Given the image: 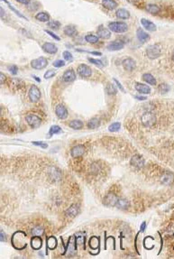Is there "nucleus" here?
I'll return each instance as SVG.
<instances>
[{"mask_svg": "<svg viewBox=\"0 0 174 259\" xmlns=\"http://www.w3.org/2000/svg\"><path fill=\"white\" fill-rule=\"evenodd\" d=\"M2 1H5V2H6V3H7V5H8V7H9V8L11 9V10H12V11H13L14 13H16V15L18 16L19 17H22V18H25V19H26V17H25V16H23V15H22V14H21V13H20L19 11H17L16 9L14 8V7H12V6L10 5L9 3L7 2V1H6V0H2Z\"/></svg>", "mask_w": 174, "mask_h": 259, "instance_id": "40", "label": "nucleus"}, {"mask_svg": "<svg viewBox=\"0 0 174 259\" xmlns=\"http://www.w3.org/2000/svg\"><path fill=\"white\" fill-rule=\"evenodd\" d=\"M161 181H162V182H163V184H165V185H170V184H172V183L173 182V174H172V173H169V172H168V173H164V174L162 176Z\"/></svg>", "mask_w": 174, "mask_h": 259, "instance_id": "22", "label": "nucleus"}, {"mask_svg": "<svg viewBox=\"0 0 174 259\" xmlns=\"http://www.w3.org/2000/svg\"><path fill=\"white\" fill-rule=\"evenodd\" d=\"M0 238H1V240L4 241L5 240V234L3 231H1V234H0Z\"/></svg>", "mask_w": 174, "mask_h": 259, "instance_id": "54", "label": "nucleus"}, {"mask_svg": "<svg viewBox=\"0 0 174 259\" xmlns=\"http://www.w3.org/2000/svg\"><path fill=\"white\" fill-rule=\"evenodd\" d=\"M100 125V120L98 117H93L89 122H88V127L90 129H95L98 127Z\"/></svg>", "mask_w": 174, "mask_h": 259, "instance_id": "29", "label": "nucleus"}, {"mask_svg": "<svg viewBox=\"0 0 174 259\" xmlns=\"http://www.w3.org/2000/svg\"><path fill=\"white\" fill-rule=\"evenodd\" d=\"M135 66H136L135 61L132 58H126L123 61V67L127 72H132L135 68Z\"/></svg>", "mask_w": 174, "mask_h": 259, "instance_id": "11", "label": "nucleus"}, {"mask_svg": "<svg viewBox=\"0 0 174 259\" xmlns=\"http://www.w3.org/2000/svg\"><path fill=\"white\" fill-rule=\"evenodd\" d=\"M136 35H137V39L141 42V43H146L147 41L150 39V35L147 34L146 32H144L142 28H138L136 31Z\"/></svg>", "mask_w": 174, "mask_h": 259, "instance_id": "15", "label": "nucleus"}, {"mask_svg": "<svg viewBox=\"0 0 174 259\" xmlns=\"http://www.w3.org/2000/svg\"><path fill=\"white\" fill-rule=\"evenodd\" d=\"M6 81H7L6 75L4 73H1V75H0V82H1V84H4L6 82Z\"/></svg>", "mask_w": 174, "mask_h": 259, "instance_id": "49", "label": "nucleus"}, {"mask_svg": "<svg viewBox=\"0 0 174 259\" xmlns=\"http://www.w3.org/2000/svg\"><path fill=\"white\" fill-rule=\"evenodd\" d=\"M62 56H63V58H64L66 61H70V60L72 59V54H71L70 52H68V51H65L64 53L62 54Z\"/></svg>", "mask_w": 174, "mask_h": 259, "instance_id": "43", "label": "nucleus"}, {"mask_svg": "<svg viewBox=\"0 0 174 259\" xmlns=\"http://www.w3.org/2000/svg\"><path fill=\"white\" fill-rule=\"evenodd\" d=\"M62 79L65 82H71V81H73L75 79H76V74L72 69H69L67 70L66 72L63 73V76H62Z\"/></svg>", "mask_w": 174, "mask_h": 259, "instance_id": "16", "label": "nucleus"}, {"mask_svg": "<svg viewBox=\"0 0 174 259\" xmlns=\"http://www.w3.org/2000/svg\"><path fill=\"white\" fill-rule=\"evenodd\" d=\"M116 15H117V17L120 18V19H123V20L128 19V18L130 17V13H129V11H127L126 9L125 8H119L118 10H117Z\"/></svg>", "mask_w": 174, "mask_h": 259, "instance_id": "24", "label": "nucleus"}, {"mask_svg": "<svg viewBox=\"0 0 174 259\" xmlns=\"http://www.w3.org/2000/svg\"><path fill=\"white\" fill-rule=\"evenodd\" d=\"M64 65V61H62V60H57V61H55L54 63H53V66L56 67V68H61V67H63Z\"/></svg>", "mask_w": 174, "mask_h": 259, "instance_id": "42", "label": "nucleus"}, {"mask_svg": "<svg viewBox=\"0 0 174 259\" xmlns=\"http://www.w3.org/2000/svg\"><path fill=\"white\" fill-rule=\"evenodd\" d=\"M42 245H43V241H42V239L39 238V236H34V237L32 238V240H31V246H32V247H33L34 249H39V248H41Z\"/></svg>", "mask_w": 174, "mask_h": 259, "instance_id": "25", "label": "nucleus"}, {"mask_svg": "<svg viewBox=\"0 0 174 259\" xmlns=\"http://www.w3.org/2000/svg\"><path fill=\"white\" fill-rule=\"evenodd\" d=\"M89 54H93V55H97V56H101L100 53H98V52H89Z\"/></svg>", "mask_w": 174, "mask_h": 259, "instance_id": "53", "label": "nucleus"}, {"mask_svg": "<svg viewBox=\"0 0 174 259\" xmlns=\"http://www.w3.org/2000/svg\"><path fill=\"white\" fill-rule=\"evenodd\" d=\"M102 6L108 10H113L117 8V3L115 0H102Z\"/></svg>", "mask_w": 174, "mask_h": 259, "instance_id": "21", "label": "nucleus"}, {"mask_svg": "<svg viewBox=\"0 0 174 259\" xmlns=\"http://www.w3.org/2000/svg\"><path fill=\"white\" fill-rule=\"evenodd\" d=\"M120 127H121L120 123L117 122V123H113V124H111V125H109V127H108V130H109L110 132H117V131H118V130H119Z\"/></svg>", "mask_w": 174, "mask_h": 259, "instance_id": "37", "label": "nucleus"}, {"mask_svg": "<svg viewBox=\"0 0 174 259\" xmlns=\"http://www.w3.org/2000/svg\"><path fill=\"white\" fill-rule=\"evenodd\" d=\"M108 29L114 33L122 34L128 30V26L124 22H111L108 24Z\"/></svg>", "mask_w": 174, "mask_h": 259, "instance_id": "1", "label": "nucleus"}, {"mask_svg": "<svg viewBox=\"0 0 174 259\" xmlns=\"http://www.w3.org/2000/svg\"><path fill=\"white\" fill-rule=\"evenodd\" d=\"M143 80L146 81L147 83L151 84V85H155L156 84L155 78H154L152 74H150V73H145V74H144V75H143Z\"/></svg>", "mask_w": 174, "mask_h": 259, "instance_id": "30", "label": "nucleus"}, {"mask_svg": "<svg viewBox=\"0 0 174 259\" xmlns=\"http://www.w3.org/2000/svg\"><path fill=\"white\" fill-rule=\"evenodd\" d=\"M89 63H93V64H96V65H98V66H99V67L103 66V63H102L101 61H99V60H96V59L89 58Z\"/></svg>", "mask_w": 174, "mask_h": 259, "instance_id": "45", "label": "nucleus"}, {"mask_svg": "<svg viewBox=\"0 0 174 259\" xmlns=\"http://www.w3.org/2000/svg\"><path fill=\"white\" fill-rule=\"evenodd\" d=\"M130 163H131V165L133 166V167H135V168H143L144 166V159L141 156V155H139V154H135L133 157H132V159H131V162H130Z\"/></svg>", "mask_w": 174, "mask_h": 259, "instance_id": "6", "label": "nucleus"}, {"mask_svg": "<svg viewBox=\"0 0 174 259\" xmlns=\"http://www.w3.org/2000/svg\"><path fill=\"white\" fill-rule=\"evenodd\" d=\"M169 89H170L169 86H168L167 84H165V83H162V84L159 86V91H160L163 95L166 94V93L169 91Z\"/></svg>", "mask_w": 174, "mask_h": 259, "instance_id": "38", "label": "nucleus"}, {"mask_svg": "<svg viewBox=\"0 0 174 259\" xmlns=\"http://www.w3.org/2000/svg\"><path fill=\"white\" fill-rule=\"evenodd\" d=\"M80 212V207L78 205H72L66 210V215L70 218L75 217Z\"/></svg>", "mask_w": 174, "mask_h": 259, "instance_id": "23", "label": "nucleus"}, {"mask_svg": "<svg viewBox=\"0 0 174 259\" xmlns=\"http://www.w3.org/2000/svg\"><path fill=\"white\" fill-rule=\"evenodd\" d=\"M172 61L174 62V52H173V54H172Z\"/></svg>", "mask_w": 174, "mask_h": 259, "instance_id": "58", "label": "nucleus"}, {"mask_svg": "<svg viewBox=\"0 0 174 259\" xmlns=\"http://www.w3.org/2000/svg\"><path fill=\"white\" fill-rule=\"evenodd\" d=\"M8 70H9V72H11L12 74H14V75L17 74V72H18V68H17V66H16V65L10 66L9 68H8Z\"/></svg>", "mask_w": 174, "mask_h": 259, "instance_id": "44", "label": "nucleus"}, {"mask_svg": "<svg viewBox=\"0 0 174 259\" xmlns=\"http://www.w3.org/2000/svg\"><path fill=\"white\" fill-rule=\"evenodd\" d=\"M162 52V48L159 45H149L146 48V55L149 59H157Z\"/></svg>", "mask_w": 174, "mask_h": 259, "instance_id": "2", "label": "nucleus"}, {"mask_svg": "<svg viewBox=\"0 0 174 259\" xmlns=\"http://www.w3.org/2000/svg\"><path fill=\"white\" fill-rule=\"evenodd\" d=\"M55 76V72L54 71H53V70H49V71H47V72L44 73V79H46V80H48V79H51V78H53V77H54Z\"/></svg>", "mask_w": 174, "mask_h": 259, "instance_id": "41", "label": "nucleus"}, {"mask_svg": "<svg viewBox=\"0 0 174 259\" xmlns=\"http://www.w3.org/2000/svg\"><path fill=\"white\" fill-rule=\"evenodd\" d=\"M55 113L57 116L61 119H65L68 116V110L63 105H58L55 109Z\"/></svg>", "mask_w": 174, "mask_h": 259, "instance_id": "13", "label": "nucleus"}, {"mask_svg": "<svg viewBox=\"0 0 174 259\" xmlns=\"http://www.w3.org/2000/svg\"><path fill=\"white\" fill-rule=\"evenodd\" d=\"M43 50L49 54H55L58 52V48L57 46L53 44V43H44L43 45Z\"/></svg>", "mask_w": 174, "mask_h": 259, "instance_id": "12", "label": "nucleus"}, {"mask_svg": "<svg viewBox=\"0 0 174 259\" xmlns=\"http://www.w3.org/2000/svg\"><path fill=\"white\" fill-rule=\"evenodd\" d=\"M1 16H2V17L5 16V11H4V8H3V7H1Z\"/></svg>", "mask_w": 174, "mask_h": 259, "instance_id": "55", "label": "nucleus"}, {"mask_svg": "<svg viewBox=\"0 0 174 259\" xmlns=\"http://www.w3.org/2000/svg\"><path fill=\"white\" fill-rule=\"evenodd\" d=\"M34 79H35V80H36V81H38V82H40V81H41V80H40V78H37V77H35V76H34Z\"/></svg>", "mask_w": 174, "mask_h": 259, "instance_id": "57", "label": "nucleus"}, {"mask_svg": "<svg viewBox=\"0 0 174 259\" xmlns=\"http://www.w3.org/2000/svg\"><path fill=\"white\" fill-rule=\"evenodd\" d=\"M97 34H98V36L99 38H102V39H108L110 36H111V32H110V30H108V29H107V28H105V27L103 26L98 28Z\"/></svg>", "mask_w": 174, "mask_h": 259, "instance_id": "18", "label": "nucleus"}, {"mask_svg": "<svg viewBox=\"0 0 174 259\" xmlns=\"http://www.w3.org/2000/svg\"><path fill=\"white\" fill-rule=\"evenodd\" d=\"M64 34L66 35L70 36V37H75V36L78 35V31H77L76 27L70 25V26H65Z\"/></svg>", "mask_w": 174, "mask_h": 259, "instance_id": "20", "label": "nucleus"}, {"mask_svg": "<svg viewBox=\"0 0 174 259\" xmlns=\"http://www.w3.org/2000/svg\"><path fill=\"white\" fill-rule=\"evenodd\" d=\"M135 89L142 94H149L151 92V89L149 86L143 84V83H140V82L135 83Z\"/></svg>", "mask_w": 174, "mask_h": 259, "instance_id": "17", "label": "nucleus"}, {"mask_svg": "<svg viewBox=\"0 0 174 259\" xmlns=\"http://www.w3.org/2000/svg\"><path fill=\"white\" fill-rule=\"evenodd\" d=\"M47 64H48V61L44 57L37 58V59H34V60H32V62H31L32 68H34L35 70H42V69L45 68L46 66H47Z\"/></svg>", "mask_w": 174, "mask_h": 259, "instance_id": "5", "label": "nucleus"}, {"mask_svg": "<svg viewBox=\"0 0 174 259\" xmlns=\"http://www.w3.org/2000/svg\"><path fill=\"white\" fill-rule=\"evenodd\" d=\"M25 120L32 128H37L42 124V119L36 115L34 114H29L25 116Z\"/></svg>", "mask_w": 174, "mask_h": 259, "instance_id": "4", "label": "nucleus"}, {"mask_svg": "<svg viewBox=\"0 0 174 259\" xmlns=\"http://www.w3.org/2000/svg\"><path fill=\"white\" fill-rule=\"evenodd\" d=\"M145 9H146V11L148 12V13H150L151 15H158L159 13H160V7H158V6H156V5H154V4H149V5H147L146 7H145Z\"/></svg>", "mask_w": 174, "mask_h": 259, "instance_id": "26", "label": "nucleus"}, {"mask_svg": "<svg viewBox=\"0 0 174 259\" xmlns=\"http://www.w3.org/2000/svg\"><path fill=\"white\" fill-rule=\"evenodd\" d=\"M117 200H118V199H117V197L116 196L115 194L109 193L108 196L105 198L104 202H105V204H107V205L116 206L117 202Z\"/></svg>", "mask_w": 174, "mask_h": 259, "instance_id": "19", "label": "nucleus"}, {"mask_svg": "<svg viewBox=\"0 0 174 259\" xmlns=\"http://www.w3.org/2000/svg\"><path fill=\"white\" fill-rule=\"evenodd\" d=\"M46 33L49 35L50 36H52L53 39H55V40H57V41H60L61 40V38L59 37V36L57 35H55L54 33H53V32H51V31H46Z\"/></svg>", "mask_w": 174, "mask_h": 259, "instance_id": "47", "label": "nucleus"}, {"mask_svg": "<svg viewBox=\"0 0 174 259\" xmlns=\"http://www.w3.org/2000/svg\"><path fill=\"white\" fill-rule=\"evenodd\" d=\"M135 98L136 99H139V100H145L146 99V97H141V96H135Z\"/></svg>", "mask_w": 174, "mask_h": 259, "instance_id": "52", "label": "nucleus"}, {"mask_svg": "<svg viewBox=\"0 0 174 259\" xmlns=\"http://www.w3.org/2000/svg\"><path fill=\"white\" fill-rule=\"evenodd\" d=\"M85 146L84 145H81V144H78L76 146H74L73 148L71 149V156L74 157V158H78V157H80L82 156L85 153Z\"/></svg>", "mask_w": 174, "mask_h": 259, "instance_id": "9", "label": "nucleus"}, {"mask_svg": "<svg viewBox=\"0 0 174 259\" xmlns=\"http://www.w3.org/2000/svg\"><path fill=\"white\" fill-rule=\"evenodd\" d=\"M141 24H142L143 27H144L145 30H147V31H151V32L156 31L155 24H153V22H151V21L148 20V19L142 18V19H141Z\"/></svg>", "mask_w": 174, "mask_h": 259, "instance_id": "14", "label": "nucleus"}, {"mask_svg": "<svg viewBox=\"0 0 174 259\" xmlns=\"http://www.w3.org/2000/svg\"><path fill=\"white\" fill-rule=\"evenodd\" d=\"M85 40L89 44H97L99 40V37L94 35H88L85 36Z\"/></svg>", "mask_w": 174, "mask_h": 259, "instance_id": "32", "label": "nucleus"}, {"mask_svg": "<svg viewBox=\"0 0 174 259\" xmlns=\"http://www.w3.org/2000/svg\"><path fill=\"white\" fill-rule=\"evenodd\" d=\"M48 26L53 30H57L61 27V23L58 21H49L48 23Z\"/></svg>", "mask_w": 174, "mask_h": 259, "instance_id": "36", "label": "nucleus"}, {"mask_svg": "<svg viewBox=\"0 0 174 259\" xmlns=\"http://www.w3.org/2000/svg\"><path fill=\"white\" fill-rule=\"evenodd\" d=\"M62 132V128L59 126V125H53L51 128H50V131H49V135H53V134H59Z\"/></svg>", "mask_w": 174, "mask_h": 259, "instance_id": "35", "label": "nucleus"}, {"mask_svg": "<svg viewBox=\"0 0 174 259\" xmlns=\"http://www.w3.org/2000/svg\"><path fill=\"white\" fill-rule=\"evenodd\" d=\"M69 125H70L71 128H73V129L79 130V129H80V128H82L83 127V123L80 120H77V119H76V120L71 121Z\"/></svg>", "mask_w": 174, "mask_h": 259, "instance_id": "31", "label": "nucleus"}, {"mask_svg": "<svg viewBox=\"0 0 174 259\" xmlns=\"http://www.w3.org/2000/svg\"><path fill=\"white\" fill-rule=\"evenodd\" d=\"M145 228H146V223L143 222L141 225V231H145Z\"/></svg>", "mask_w": 174, "mask_h": 259, "instance_id": "51", "label": "nucleus"}, {"mask_svg": "<svg viewBox=\"0 0 174 259\" xmlns=\"http://www.w3.org/2000/svg\"><path fill=\"white\" fill-rule=\"evenodd\" d=\"M106 90H107V92H108V95H116L117 92V88H116L113 84H111V83L108 84V86H107V88H106Z\"/></svg>", "mask_w": 174, "mask_h": 259, "instance_id": "34", "label": "nucleus"}, {"mask_svg": "<svg viewBox=\"0 0 174 259\" xmlns=\"http://www.w3.org/2000/svg\"><path fill=\"white\" fill-rule=\"evenodd\" d=\"M129 201L127 200H126V199H118L117 200V204H116V206L118 208V209H120V210H127L129 208Z\"/></svg>", "mask_w": 174, "mask_h": 259, "instance_id": "27", "label": "nucleus"}, {"mask_svg": "<svg viewBox=\"0 0 174 259\" xmlns=\"http://www.w3.org/2000/svg\"><path fill=\"white\" fill-rule=\"evenodd\" d=\"M33 144H35L37 146H41L42 148H47V147H48V144H47L44 143V142H41V141H38V142L34 141V142H33Z\"/></svg>", "mask_w": 174, "mask_h": 259, "instance_id": "46", "label": "nucleus"}, {"mask_svg": "<svg viewBox=\"0 0 174 259\" xmlns=\"http://www.w3.org/2000/svg\"><path fill=\"white\" fill-rule=\"evenodd\" d=\"M44 233V228L42 227H36L32 230V234L34 236H41Z\"/></svg>", "mask_w": 174, "mask_h": 259, "instance_id": "39", "label": "nucleus"}, {"mask_svg": "<svg viewBox=\"0 0 174 259\" xmlns=\"http://www.w3.org/2000/svg\"><path fill=\"white\" fill-rule=\"evenodd\" d=\"M125 46V43L122 42L121 40H116V41H113L111 42L109 45H108V49L109 51H119V50H122Z\"/></svg>", "mask_w": 174, "mask_h": 259, "instance_id": "10", "label": "nucleus"}, {"mask_svg": "<svg viewBox=\"0 0 174 259\" xmlns=\"http://www.w3.org/2000/svg\"><path fill=\"white\" fill-rule=\"evenodd\" d=\"M35 18H36L38 21H40V22H49L50 21V16L46 12H40V13H38L36 16H35Z\"/></svg>", "mask_w": 174, "mask_h": 259, "instance_id": "28", "label": "nucleus"}, {"mask_svg": "<svg viewBox=\"0 0 174 259\" xmlns=\"http://www.w3.org/2000/svg\"><path fill=\"white\" fill-rule=\"evenodd\" d=\"M29 98H30V100L32 102H37L40 99V98H41V92H40V89H38L36 86L33 85L30 88V90H29Z\"/></svg>", "mask_w": 174, "mask_h": 259, "instance_id": "7", "label": "nucleus"}, {"mask_svg": "<svg viewBox=\"0 0 174 259\" xmlns=\"http://www.w3.org/2000/svg\"><path fill=\"white\" fill-rule=\"evenodd\" d=\"M77 71H78V73H79L81 77H83V78H88V77H89L92 73L91 69H90L88 65H86V64H80V65L78 67Z\"/></svg>", "mask_w": 174, "mask_h": 259, "instance_id": "8", "label": "nucleus"}, {"mask_svg": "<svg viewBox=\"0 0 174 259\" xmlns=\"http://www.w3.org/2000/svg\"><path fill=\"white\" fill-rule=\"evenodd\" d=\"M141 121L143 123V125L145 126H152L153 125H154L156 122V116L153 112L147 111L145 113L143 114V116L141 117Z\"/></svg>", "mask_w": 174, "mask_h": 259, "instance_id": "3", "label": "nucleus"}, {"mask_svg": "<svg viewBox=\"0 0 174 259\" xmlns=\"http://www.w3.org/2000/svg\"><path fill=\"white\" fill-rule=\"evenodd\" d=\"M16 1L19 2V3H21V4H24V5H28V4L31 3L30 0H16Z\"/></svg>", "mask_w": 174, "mask_h": 259, "instance_id": "50", "label": "nucleus"}, {"mask_svg": "<svg viewBox=\"0 0 174 259\" xmlns=\"http://www.w3.org/2000/svg\"><path fill=\"white\" fill-rule=\"evenodd\" d=\"M57 246V240L54 237H51L49 238V239L47 240V247L50 248V249H53L56 247Z\"/></svg>", "mask_w": 174, "mask_h": 259, "instance_id": "33", "label": "nucleus"}, {"mask_svg": "<svg viewBox=\"0 0 174 259\" xmlns=\"http://www.w3.org/2000/svg\"><path fill=\"white\" fill-rule=\"evenodd\" d=\"M114 81H115V82H116V84H117V88L122 91V92H125L126 93V90H125V89L123 88V86L121 85V83H120L119 81H117V79H114Z\"/></svg>", "mask_w": 174, "mask_h": 259, "instance_id": "48", "label": "nucleus"}, {"mask_svg": "<svg viewBox=\"0 0 174 259\" xmlns=\"http://www.w3.org/2000/svg\"><path fill=\"white\" fill-rule=\"evenodd\" d=\"M127 1L130 3H136L137 2V0H127Z\"/></svg>", "mask_w": 174, "mask_h": 259, "instance_id": "56", "label": "nucleus"}]
</instances>
